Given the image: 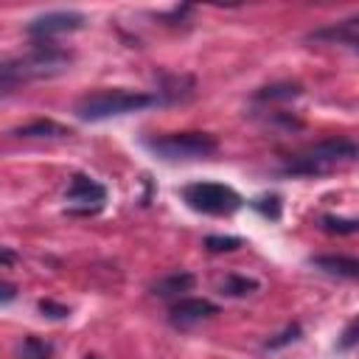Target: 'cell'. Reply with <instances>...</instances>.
Wrapping results in <instances>:
<instances>
[{"mask_svg":"<svg viewBox=\"0 0 359 359\" xmlns=\"http://www.w3.org/2000/svg\"><path fill=\"white\" fill-rule=\"evenodd\" d=\"M261 216H266V219H280V196H258V199H252L250 202Z\"/></svg>","mask_w":359,"mask_h":359,"instance_id":"obj_17","label":"cell"},{"mask_svg":"<svg viewBox=\"0 0 359 359\" xmlns=\"http://www.w3.org/2000/svg\"><path fill=\"white\" fill-rule=\"evenodd\" d=\"M157 98L154 93H143V90H98V93H87L76 101L73 112L81 121H107V118H118V115H129V112H140L146 107H154Z\"/></svg>","mask_w":359,"mask_h":359,"instance_id":"obj_1","label":"cell"},{"mask_svg":"<svg viewBox=\"0 0 359 359\" xmlns=\"http://www.w3.org/2000/svg\"><path fill=\"white\" fill-rule=\"evenodd\" d=\"M309 264L328 272V275H339L348 280H353L359 275V261L348 258V255H314V258H309Z\"/></svg>","mask_w":359,"mask_h":359,"instance_id":"obj_11","label":"cell"},{"mask_svg":"<svg viewBox=\"0 0 359 359\" xmlns=\"http://www.w3.org/2000/svg\"><path fill=\"white\" fill-rule=\"evenodd\" d=\"M14 137H67L70 129L56 123V121H48V118H39V121H31L25 126H17L11 132Z\"/></svg>","mask_w":359,"mask_h":359,"instance_id":"obj_13","label":"cell"},{"mask_svg":"<svg viewBox=\"0 0 359 359\" xmlns=\"http://www.w3.org/2000/svg\"><path fill=\"white\" fill-rule=\"evenodd\" d=\"M353 342H356V320H353V323H351V325L345 328V334H342V342H339V348H351Z\"/></svg>","mask_w":359,"mask_h":359,"instance_id":"obj_23","label":"cell"},{"mask_svg":"<svg viewBox=\"0 0 359 359\" xmlns=\"http://www.w3.org/2000/svg\"><path fill=\"white\" fill-rule=\"evenodd\" d=\"M87 22V17L81 11H48L42 17H34L25 31L28 36H34L36 42H50L53 36L59 34H70V31H79L81 25Z\"/></svg>","mask_w":359,"mask_h":359,"instance_id":"obj_5","label":"cell"},{"mask_svg":"<svg viewBox=\"0 0 359 359\" xmlns=\"http://www.w3.org/2000/svg\"><path fill=\"white\" fill-rule=\"evenodd\" d=\"M196 90V81L194 76H185V73H160V81H157V104H182L194 95Z\"/></svg>","mask_w":359,"mask_h":359,"instance_id":"obj_10","label":"cell"},{"mask_svg":"<svg viewBox=\"0 0 359 359\" xmlns=\"http://www.w3.org/2000/svg\"><path fill=\"white\" fill-rule=\"evenodd\" d=\"M182 199L188 208L208 216H230L244 205L241 194L222 182H191L182 188Z\"/></svg>","mask_w":359,"mask_h":359,"instance_id":"obj_4","label":"cell"},{"mask_svg":"<svg viewBox=\"0 0 359 359\" xmlns=\"http://www.w3.org/2000/svg\"><path fill=\"white\" fill-rule=\"evenodd\" d=\"M356 160V143L353 140H345V137H325L297 154H292L286 163H283V174H292V177H317V174H325V171H334L345 163H353Z\"/></svg>","mask_w":359,"mask_h":359,"instance_id":"obj_2","label":"cell"},{"mask_svg":"<svg viewBox=\"0 0 359 359\" xmlns=\"http://www.w3.org/2000/svg\"><path fill=\"white\" fill-rule=\"evenodd\" d=\"M14 261H17V252H14V250H8V247H0V264H6V266H8V264H14Z\"/></svg>","mask_w":359,"mask_h":359,"instance_id":"obj_24","label":"cell"},{"mask_svg":"<svg viewBox=\"0 0 359 359\" xmlns=\"http://www.w3.org/2000/svg\"><path fill=\"white\" fill-rule=\"evenodd\" d=\"M65 199L73 202V205H81L84 208L81 213H90V210H98L107 202V188L101 182H95L93 177H87V174H73L70 185L65 191Z\"/></svg>","mask_w":359,"mask_h":359,"instance_id":"obj_6","label":"cell"},{"mask_svg":"<svg viewBox=\"0 0 359 359\" xmlns=\"http://www.w3.org/2000/svg\"><path fill=\"white\" fill-rule=\"evenodd\" d=\"M303 93L300 84L294 81H280V84H269V87H261L255 93V101H286V98H297Z\"/></svg>","mask_w":359,"mask_h":359,"instance_id":"obj_15","label":"cell"},{"mask_svg":"<svg viewBox=\"0 0 359 359\" xmlns=\"http://www.w3.org/2000/svg\"><path fill=\"white\" fill-rule=\"evenodd\" d=\"M196 283V278L191 272H171V275H163L160 280L151 283V294L157 297H180L182 292H191Z\"/></svg>","mask_w":359,"mask_h":359,"instance_id":"obj_12","label":"cell"},{"mask_svg":"<svg viewBox=\"0 0 359 359\" xmlns=\"http://www.w3.org/2000/svg\"><path fill=\"white\" fill-rule=\"evenodd\" d=\"M213 314H219V306L216 303H210L205 297H185V300H177L171 306L168 320L177 328H188V325H196V323H202V320H208Z\"/></svg>","mask_w":359,"mask_h":359,"instance_id":"obj_8","label":"cell"},{"mask_svg":"<svg viewBox=\"0 0 359 359\" xmlns=\"http://www.w3.org/2000/svg\"><path fill=\"white\" fill-rule=\"evenodd\" d=\"M143 143L149 151H154L157 157H163L168 163L210 157L219 149V140L208 132H174V135H163V137H146Z\"/></svg>","mask_w":359,"mask_h":359,"instance_id":"obj_3","label":"cell"},{"mask_svg":"<svg viewBox=\"0 0 359 359\" xmlns=\"http://www.w3.org/2000/svg\"><path fill=\"white\" fill-rule=\"evenodd\" d=\"M320 224H323V230H328V233H356V219H339V216H323L320 219Z\"/></svg>","mask_w":359,"mask_h":359,"instance_id":"obj_19","label":"cell"},{"mask_svg":"<svg viewBox=\"0 0 359 359\" xmlns=\"http://www.w3.org/2000/svg\"><path fill=\"white\" fill-rule=\"evenodd\" d=\"M219 289H222V294L244 297V294L258 292V280H252V278H247V275H236V272H230V275H224V278H222Z\"/></svg>","mask_w":359,"mask_h":359,"instance_id":"obj_14","label":"cell"},{"mask_svg":"<svg viewBox=\"0 0 359 359\" xmlns=\"http://www.w3.org/2000/svg\"><path fill=\"white\" fill-rule=\"evenodd\" d=\"M309 42H325V45H345L356 48L359 45V17H348L342 22H331L325 28H317L306 36Z\"/></svg>","mask_w":359,"mask_h":359,"instance_id":"obj_9","label":"cell"},{"mask_svg":"<svg viewBox=\"0 0 359 359\" xmlns=\"http://www.w3.org/2000/svg\"><path fill=\"white\" fill-rule=\"evenodd\" d=\"M28 81H36V76H34V67L25 53L0 56V95H11Z\"/></svg>","mask_w":359,"mask_h":359,"instance_id":"obj_7","label":"cell"},{"mask_svg":"<svg viewBox=\"0 0 359 359\" xmlns=\"http://www.w3.org/2000/svg\"><path fill=\"white\" fill-rule=\"evenodd\" d=\"M14 297H17V286L0 278V306H3V303H11Z\"/></svg>","mask_w":359,"mask_h":359,"instance_id":"obj_22","label":"cell"},{"mask_svg":"<svg viewBox=\"0 0 359 359\" xmlns=\"http://www.w3.org/2000/svg\"><path fill=\"white\" fill-rule=\"evenodd\" d=\"M39 311H42L45 317H50V320H65V317L70 314L67 306H59V303H53V300H39Z\"/></svg>","mask_w":359,"mask_h":359,"instance_id":"obj_20","label":"cell"},{"mask_svg":"<svg viewBox=\"0 0 359 359\" xmlns=\"http://www.w3.org/2000/svg\"><path fill=\"white\" fill-rule=\"evenodd\" d=\"M205 247L210 252H233V250L241 247V238H236V236H208Z\"/></svg>","mask_w":359,"mask_h":359,"instance_id":"obj_18","label":"cell"},{"mask_svg":"<svg viewBox=\"0 0 359 359\" xmlns=\"http://www.w3.org/2000/svg\"><path fill=\"white\" fill-rule=\"evenodd\" d=\"M87 359H95V356H87Z\"/></svg>","mask_w":359,"mask_h":359,"instance_id":"obj_25","label":"cell"},{"mask_svg":"<svg viewBox=\"0 0 359 359\" xmlns=\"http://www.w3.org/2000/svg\"><path fill=\"white\" fill-rule=\"evenodd\" d=\"M17 356L20 359H50L53 356V345L39 339V337H34V334H28V337H22V342L17 348Z\"/></svg>","mask_w":359,"mask_h":359,"instance_id":"obj_16","label":"cell"},{"mask_svg":"<svg viewBox=\"0 0 359 359\" xmlns=\"http://www.w3.org/2000/svg\"><path fill=\"white\" fill-rule=\"evenodd\" d=\"M297 334H300V325H289V328H286V331H283V334H280L278 339H269L266 345H269V348H278V345H286L289 339H297Z\"/></svg>","mask_w":359,"mask_h":359,"instance_id":"obj_21","label":"cell"}]
</instances>
